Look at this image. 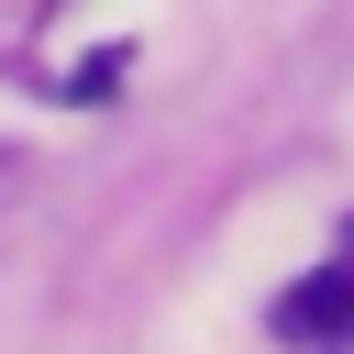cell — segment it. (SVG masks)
Here are the masks:
<instances>
[{"label": "cell", "mask_w": 354, "mask_h": 354, "mask_svg": "<svg viewBox=\"0 0 354 354\" xmlns=\"http://www.w3.org/2000/svg\"><path fill=\"white\" fill-rule=\"evenodd\" d=\"M332 354H354V321H343V332H332Z\"/></svg>", "instance_id": "cell-3"}, {"label": "cell", "mask_w": 354, "mask_h": 354, "mask_svg": "<svg viewBox=\"0 0 354 354\" xmlns=\"http://www.w3.org/2000/svg\"><path fill=\"white\" fill-rule=\"evenodd\" d=\"M122 77H133V44H100V55H88V66L66 77V100H111Z\"/></svg>", "instance_id": "cell-2"}, {"label": "cell", "mask_w": 354, "mask_h": 354, "mask_svg": "<svg viewBox=\"0 0 354 354\" xmlns=\"http://www.w3.org/2000/svg\"><path fill=\"white\" fill-rule=\"evenodd\" d=\"M354 321V266H321V277H299L288 299H277V332L288 343H332Z\"/></svg>", "instance_id": "cell-1"}]
</instances>
